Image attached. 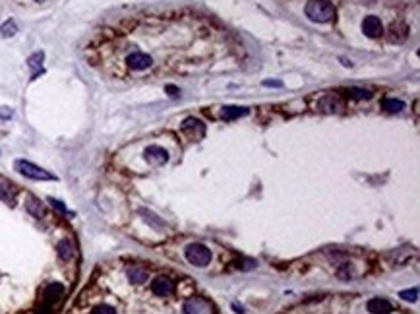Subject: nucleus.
I'll list each match as a JSON object with an SVG mask.
<instances>
[{"label":"nucleus","mask_w":420,"mask_h":314,"mask_svg":"<svg viewBox=\"0 0 420 314\" xmlns=\"http://www.w3.org/2000/svg\"><path fill=\"white\" fill-rule=\"evenodd\" d=\"M306 16L318 23H327L335 18V8L327 0H310L306 4Z\"/></svg>","instance_id":"obj_1"},{"label":"nucleus","mask_w":420,"mask_h":314,"mask_svg":"<svg viewBox=\"0 0 420 314\" xmlns=\"http://www.w3.org/2000/svg\"><path fill=\"white\" fill-rule=\"evenodd\" d=\"M14 167L25 178H33V180H52V178H54L52 173L37 167V165H33L31 161H25V159H18V161L14 163Z\"/></svg>","instance_id":"obj_2"},{"label":"nucleus","mask_w":420,"mask_h":314,"mask_svg":"<svg viewBox=\"0 0 420 314\" xmlns=\"http://www.w3.org/2000/svg\"><path fill=\"white\" fill-rule=\"evenodd\" d=\"M186 260L190 264L198 266V268H205L211 262V250L202 243H194V245L186 246Z\"/></svg>","instance_id":"obj_3"},{"label":"nucleus","mask_w":420,"mask_h":314,"mask_svg":"<svg viewBox=\"0 0 420 314\" xmlns=\"http://www.w3.org/2000/svg\"><path fill=\"white\" fill-rule=\"evenodd\" d=\"M64 293H66V289H64L62 283H49L45 287V291H43V299H41V306L43 308L41 310L43 312H50L54 308V304L62 301Z\"/></svg>","instance_id":"obj_4"},{"label":"nucleus","mask_w":420,"mask_h":314,"mask_svg":"<svg viewBox=\"0 0 420 314\" xmlns=\"http://www.w3.org/2000/svg\"><path fill=\"white\" fill-rule=\"evenodd\" d=\"M182 132H184L190 140H200V138H204V134H205V126L202 120L190 117L182 122Z\"/></svg>","instance_id":"obj_5"},{"label":"nucleus","mask_w":420,"mask_h":314,"mask_svg":"<svg viewBox=\"0 0 420 314\" xmlns=\"http://www.w3.org/2000/svg\"><path fill=\"white\" fill-rule=\"evenodd\" d=\"M144 157H146V161L149 165H157L159 167V165H165L169 161V151L159 146H149L144 151Z\"/></svg>","instance_id":"obj_6"},{"label":"nucleus","mask_w":420,"mask_h":314,"mask_svg":"<svg viewBox=\"0 0 420 314\" xmlns=\"http://www.w3.org/2000/svg\"><path fill=\"white\" fill-rule=\"evenodd\" d=\"M126 64H128V68H132V70H147L151 64H153V59H151L149 55H146V53L136 50V53H132V55H128L126 57Z\"/></svg>","instance_id":"obj_7"},{"label":"nucleus","mask_w":420,"mask_h":314,"mask_svg":"<svg viewBox=\"0 0 420 314\" xmlns=\"http://www.w3.org/2000/svg\"><path fill=\"white\" fill-rule=\"evenodd\" d=\"M151 291L157 295V297H169V295L175 293V283L165 277V275H159L151 281Z\"/></svg>","instance_id":"obj_8"},{"label":"nucleus","mask_w":420,"mask_h":314,"mask_svg":"<svg viewBox=\"0 0 420 314\" xmlns=\"http://www.w3.org/2000/svg\"><path fill=\"white\" fill-rule=\"evenodd\" d=\"M381 31H383V28H381V21L376 18V16H368V18H364V21H362V33L366 35V37H370V39H376V37H380Z\"/></svg>","instance_id":"obj_9"},{"label":"nucleus","mask_w":420,"mask_h":314,"mask_svg":"<svg viewBox=\"0 0 420 314\" xmlns=\"http://www.w3.org/2000/svg\"><path fill=\"white\" fill-rule=\"evenodd\" d=\"M368 312L370 314H389L393 310V306L387 299H381V297H376V299H370L368 304H366Z\"/></svg>","instance_id":"obj_10"},{"label":"nucleus","mask_w":420,"mask_h":314,"mask_svg":"<svg viewBox=\"0 0 420 314\" xmlns=\"http://www.w3.org/2000/svg\"><path fill=\"white\" fill-rule=\"evenodd\" d=\"M182 314H209V306L202 299H192L182 306Z\"/></svg>","instance_id":"obj_11"},{"label":"nucleus","mask_w":420,"mask_h":314,"mask_svg":"<svg viewBox=\"0 0 420 314\" xmlns=\"http://www.w3.org/2000/svg\"><path fill=\"white\" fill-rule=\"evenodd\" d=\"M318 109L323 111V113H333L337 109H341V101L335 97V95H323L318 103Z\"/></svg>","instance_id":"obj_12"},{"label":"nucleus","mask_w":420,"mask_h":314,"mask_svg":"<svg viewBox=\"0 0 420 314\" xmlns=\"http://www.w3.org/2000/svg\"><path fill=\"white\" fill-rule=\"evenodd\" d=\"M128 279L132 281L134 285H142L147 281V272L144 270V268H139V266H132V268H128Z\"/></svg>","instance_id":"obj_13"},{"label":"nucleus","mask_w":420,"mask_h":314,"mask_svg":"<svg viewBox=\"0 0 420 314\" xmlns=\"http://www.w3.org/2000/svg\"><path fill=\"white\" fill-rule=\"evenodd\" d=\"M248 111H250V109L229 105V107L221 109V117L225 118V120H233V118H238V117H244V115H248Z\"/></svg>","instance_id":"obj_14"},{"label":"nucleus","mask_w":420,"mask_h":314,"mask_svg":"<svg viewBox=\"0 0 420 314\" xmlns=\"http://www.w3.org/2000/svg\"><path fill=\"white\" fill-rule=\"evenodd\" d=\"M43 59H45V55L43 53H35V55H31L30 60H27V64H30V68L33 70V76H31V80H35L37 76H39L41 72H43Z\"/></svg>","instance_id":"obj_15"},{"label":"nucleus","mask_w":420,"mask_h":314,"mask_svg":"<svg viewBox=\"0 0 420 314\" xmlns=\"http://www.w3.org/2000/svg\"><path fill=\"white\" fill-rule=\"evenodd\" d=\"M25 207H27V212H30L33 217H43V216H45V207H43V204H41V202L35 196L27 198V202H25Z\"/></svg>","instance_id":"obj_16"},{"label":"nucleus","mask_w":420,"mask_h":314,"mask_svg":"<svg viewBox=\"0 0 420 314\" xmlns=\"http://www.w3.org/2000/svg\"><path fill=\"white\" fill-rule=\"evenodd\" d=\"M57 252H59L60 260H70L72 256H74V246H72V243L70 241H60L59 245H57Z\"/></svg>","instance_id":"obj_17"},{"label":"nucleus","mask_w":420,"mask_h":314,"mask_svg":"<svg viewBox=\"0 0 420 314\" xmlns=\"http://www.w3.org/2000/svg\"><path fill=\"white\" fill-rule=\"evenodd\" d=\"M381 107H383V111H387V113H401V111L405 109V103H403L401 99H383Z\"/></svg>","instance_id":"obj_18"},{"label":"nucleus","mask_w":420,"mask_h":314,"mask_svg":"<svg viewBox=\"0 0 420 314\" xmlns=\"http://www.w3.org/2000/svg\"><path fill=\"white\" fill-rule=\"evenodd\" d=\"M0 200L6 202V204H14V188L8 182H2V180H0Z\"/></svg>","instance_id":"obj_19"},{"label":"nucleus","mask_w":420,"mask_h":314,"mask_svg":"<svg viewBox=\"0 0 420 314\" xmlns=\"http://www.w3.org/2000/svg\"><path fill=\"white\" fill-rule=\"evenodd\" d=\"M0 33H2V37H12V35H16V33H18V25H16V21L14 20L4 21V23L0 25Z\"/></svg>","instance_id":"obj_20"},{"label":"nucleus","mask_w":420,"mask_h":314,"mask_svg":"<svg viewBox=\"0 0 420 314\" xmlns=\"http://www.w3.org/2000/svg\"><path fill=\"white\" fill-rule=\"evenodd\" d=\"M91 314H117V310H115V306H110V304H97L95 308H93V312Z\"/></svg>","instance_id":"obj_21"},{"label":"nucleus","mask_w":420,"mask_h":314,"mask_svg":"<svg viewBox=\"0 0 420 314\" xmlns=\"http://www.w3.org/2000/svg\"><path fill=\"white\" fill-rule=\"evenodd\" d=\"M399 297H401V299H405V301H412V303H414V301L418 299V289L414 287V289H407V291H401Z\"/></svg>","instance_id":"obj_22"},{"label":"nucleus","mask_w":420,"mask_h":314,"mask_svg":"<svg viewBox=\"0 0 420 314\" xmlns=\"http://www.w3.org/2000/svg\"><path fill=\"white\" fill-rule=\"evenodd\" d=\"M49 202H50V206L54 207V210H59L60 214H68V210H66V206L60 202V200H54V198H49Z\"/></svg>","instance_id":"obj_23"},{"label":"nucleus","mask_w":420,"mask_h":314,"mask_svg":"<svg viewBox=\"0 0 420 314\" xmlns=\"http://www.w3.org/2000/svg\"><path fill=\"white\" fill-rule=\"evenodd\" d=\"M351 93H352V97H356V99L370 97V91H366V89H356V88H351Z\"/></svg>","instance_id":"obj_24"},{"label":"nucleus","mask_w":420,"mask_h":314,"mask_svg":"<svg viewBox=\"0 0 420 314\" xmlns=\"http://www.w3.org/2000/svg\"><path fill=\"white\" fill-rule=\"evenodd\" d=\"M264 86H267V88H283V82H277V80H265Z\"/></svg>","instance_id":"obj_25"},{"label":"nucleus","mask_w":420,"mask_h":314,"mask_svg":"<svg viewBox=\"0 0 420 314\" xmlns=\"http://www.w3.org/2000/svg\"><path fill=\"white\" fill-rule=\"evenodd\" d=\"M12 109L10 107H0V118H12Z\"/></svg>","instance_id":"obj_26"},{"label":"nucleus","mask_w":420,"mask_h":314,"mask_svg":"<svg viewBox=\"0 0 420 314\" xmlns=\"http://www.w3.org/2000/svg\"><path fill=\"white\" fill-rule=\"evenodd\" d=\"M166 93H169L171 97H176V95H178L180 91H178V89H176L175 86H166Z\"/></svg>","instance_id":"obj_27"},{"label":"nucleus","mask_w":420,"mask_h":314,"mask_svg":"<svg viewBox=\"0 0 420 314\" xmlns=\"http://www.w3.org/2000/svg\"><path fill=\"white\" fill-rule=\"evenodd\" d=\"M35 2H45V0H35Z\"/></svg>","instance_id":"obj_28"}]
</instances>
